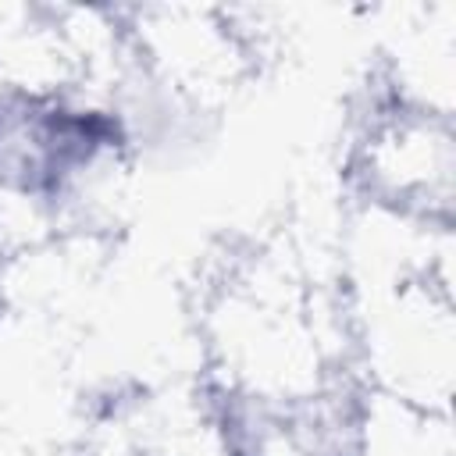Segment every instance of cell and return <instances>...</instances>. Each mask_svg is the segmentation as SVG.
Masks as SVG:
<instances>
[{
	"label": "cell",
	"mask_w": 456,
	"mask_h": 456,
	"mask_svg": "<svg viewBox=\"0 0 456 456\" xmlns=\"http://www.w3.org/2000/svg\"><path fill=\"white\" fill-rule=\"evenodd\" d=\"M349 456H456L449 413H435L360 385Z\"/></svg>",
	"instance_id": "obj_3"
},
{
	"label": "cell",
	"mask_w": 456,
	"mask_h": 456,
	"mask_svg": "<svg viewBox=\"0 0 456 456\" xmlns=\"http://www.w3.org/2000/svg\"><path fill=\"white\" fill-rule=\"evenodd\" d=\"M452 167V118L392 96L356 146V182L367 203L435 224H449Z\"/></svg>",
	"instance_id": "obj_2"
},
{
	"label": "cell",
	"mask_w": 456,
	"mask_h": 456,
	"mask_svg": "<svg viewBox=\"0 0 456 456\" xmlns=\"http://www.w3.org/2000/svg\"><path fill=\"white\" fill-rule=\"evenodd\" d=\"M121 18L135 71L178 103L224 100L256 57L224 7H128Z\"/></svg>",
	"instance_id": "obj_1"
}]
</instances>
